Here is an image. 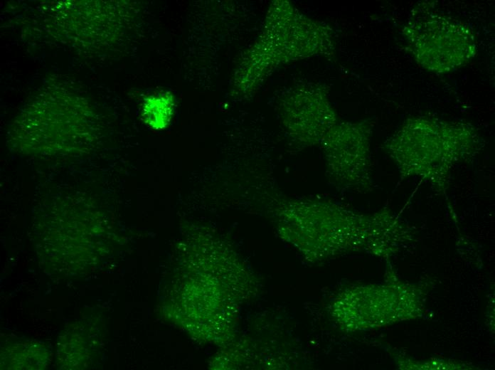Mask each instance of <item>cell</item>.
I'll return each instance as SVG.
<instances>
[{"mask_svg": "<svg viewBox=\"0 0 495 370\" xmlns=\"http://www.w3.org/2000/svg\"><path fill=\"white\" fill-rule=\"evenodd\" d=\"M406 48L425 70L452 72L468 63L477 53L471 28L452 18L430 12L409 21L403 31Z\"/></svg>", "mask_w": 495, "mask_h": 370, "instance_id": "6da1fadb", "label": "cell"}, {"mask_svg": "<svg viewBox=\"0 0 495 370\" xmlns=\"http://www.w3.org/2000/svg\"><path fill=\"white\" fill-rule=\"evenodd\" d=\"M417 121L420 127L412 120L407 125L412 133L403 127L408 134L401 130L405 134L400 131L396 135L406 142H400L402 145L393 144L400 146L401 151H396L395 154L406 152L405 157H413V161L418 158L420 163L425 161L432 165L435 162L449 164L473 151L477 137L469 127L427 119L421 120L422 127L420 120Z\"/></svg>", "mask_w": 495, "mask_h": 370, "instance_id": "7a4b0ae2", "label": "cell"}, {"mask_svg": "<svg viewBox=\"0 0 495 370\" xmlns=\"http://www.w3.org/2000/svg\"><path fill=\"white\" fill-rule=\"evenodd\" d=\"M174 111L172 97L169 94L151 96L144 100L142 117L154 129L165 128L171 122Z\"/></svg>", "mask_w": 495, "mask_h": 370, "instance_id": "3957f363", "label": "cell"}]
</instances>
